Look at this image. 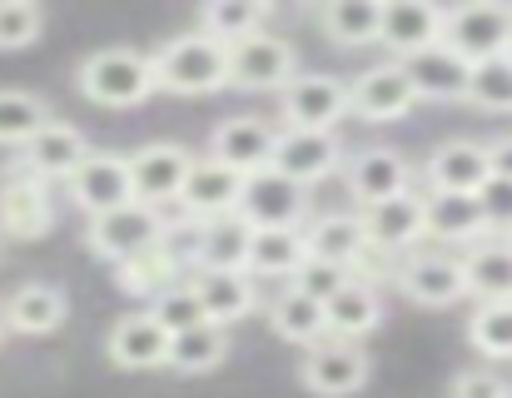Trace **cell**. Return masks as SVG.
Masks as SVG:
<instances>
[{
    "label": "cell",
    "instance_id": "1",
    "mask_svg": "<svg viewBox=\"0 0 512 398\" xmlns=\"http://www.w3.org/2000/svg\"><path fill=\"white\" fill-rule=\"evenodd\" d=\"M150 60H155L160 90H170V95H214L229 85V45H219L204 30L174 35Z\"/></svg>",
    "mask_w": 512,
    "mask_h": 398
},
{
    "label": "cell",
    "instance_id": "2",
    "mask_svg": "<svg viewBox=\"0 0 512 398\" xmlns=\"http://www.w3.org/2000/svg\"><path fill=\"white\" fill-rule=\"evenodd\" d=\"M80 90L105 105V110H130V105H145L160 80H155V60L130 50V45H110V50H95L80 60Z\"/></svg>",
    "mask_w": 512,
    "mask_h": 398
},
{
    "label": "cell",
    "instance_id": "3",
    "mask_svg": "<svg viewBox=\"0 0 512 398\" xmlns=\"http://www.w3.org/2000/svg\"><path fill=\"white\" fill-rule=\"evenodd\" d=\"M165 239H170L165 209H155V204H145V199H130V204H120V209L90 219V229H85V244H90L100 259H110L115 269H120L125 259H135V254L165 244Z\"/></svg>",
    "mask_w": 512,
    "mask_h": 398
},
{
    "label": "cell",
    "instance_id": "4",
    "mask_svg": "<svg viewBox=\"0 0 512 398\" xmlns=\"http://www.w3.org/2000/svg\"><path fill=\"white\" fill-rule=\"evenodd\" d=\"M443 45L473 65L512 55V5H453L443 20Z\"/></svg>",
    "mask_w": 512,
    "mask_h": 398
},
{
    "label": "cell",
    "instance_id": "5",
    "mask_svg": "<svg viewBox=\"0 0 512 398\" xmlns=\"http://www.w3.org/2000/svg\"><path fill=\"white\" fill-rule=\"evenodd\" d=\"M299 55H294V45L284 40V35H249V40H239V45H229V85H239V90H289L299 75Z\"/></svg>",
    "mask_w": 512,
    "mask_h": 398
},
{
    "label": "cell",
    "instance_id": "6",
    "mask_svg": "<svg viewBox=\"0 0 512 398\" xmlns=\"http://www.w3.org/2000/svg\"><path fill=\"white\" fill-rule=\"evenodd\" d=\"M274 150H279V130L259 115H229L214 125L209 135V160L239 170V175H259L274 170Z\"/></svg>",
    "mask_w": 512,
    "mask_h": 398
},
{
    "label": "cell",
    "instance_id": "7",
    "mask_svg": "<svg viewBox=\"0 0 512 398\" xmlns=\"http://www.w3.org/2000/svg\"><path fill=\"white\" fill-rule=\"evenodd\" d=\"M65 190L70 199L90 214V219H100V214H110V209H120V204H130L135 199V180H130V155H115V150H90V160L65 180Z\"/></svg>",
    "mask_w": 512,
    "mask_h": 398
},
{
    "label": "cell",
    "instance_id": "8",
    "mask_svg": "<svg viewBox=\"0 0 512 398\" xmlns=\"http://www.w3.org/2000/svg\"><path fill=\"white\" fill-rule=\"evenodd\" d=\"M413 304H423V309H448V304H458V299H468L473 289H468V269H463V259L458 254H413V259H403L398 264V279H393Z\"/></svg>",
    "mask_w": 512,
    "mask_h": 398
},
{
    "label": "cell",
    "instance_id": "9",
    "mask_svg": "<svg viewBox=\"0 0 512 398\" xmlns=\"http://www.w3.org/2000/svg\"><path fill=\"white\" fill-rule=\"evenodd\" d=\"M299 384L319 398H348L368 384V354L358 344H343V339H329V344H314L304 359H299Z\"/></svg>",
    "mask_w": 512,
    "mask_h": 398
},
{
    "label": "cell",
    "instance_id": "10",
    "mask_svg": "<svg viewBox=\"0 0 512 398\" xmlns=\"http://www.w3.org/2000/svg\"><path fill=\"white\" fill-rule=\"evenodd\" d=\"M174 349V334L155 319V309H140V314H125L115 319L110 339H105V354L115 369H130V374H145V369H165Z\"/></svg>",
    "mask_w": 512,
    "mask_h": 398
},
{
    "label": "cell",
    "instance_id": "11",
    "mask_svg": "<svg viewBox=\"0 0 512 398\" xmlns=\"http://www.w3.org/2000/svg\"><path fill=\"white\" fill-rule=\"evenodd\" d=\"M348 110L353 100L339 75H299L279 95V115L289 120V130H334Z\"/></svg>",
    "mask_w": 512,
    "mask_h": 398
},
{
    "label": "cell",
    "instance_id": "12",
    "mask_svg": "<svg viewBox=\"0 0 512 398\" xmlns=\"http://www.w3.org/2000/svg\"><path fill=\"white\" fill-rule=\"evenodd\" d=\"M55 224V199H50V185L35 180L25 165L10 175H0V234L10 239H40L50 234Z\"/></svg>",
    "mask_w": 512,
    "mask_h": 398
},
{
    "label": "cell",
    "instance_id": "13",
    "mask_svg": "<svg viewBox=\"0 0 512 398\" xmlns=\"http://www.w3.org/2000/svg\"><path fill=\"white\" fill-rule=\"evenodd\" d=\"M189 175H194V155H189L184 145H170V140H160V145H140V150L130 155L135 199H145V204H155V209H165L170 199L184 195Z\"/></svg>",
    "mask_w": 512,
    "mask_h": 398
},
{
    "label": "cell",
    "instance_id": "14",
    "mask_svg": "<svg viewBox=\"0 0 512 398\" xmlns=\"http://www.w3.org/2000/svg\"><path fill=\"white\" fill-rule=\"evenodd\" d=\"M348 100H353V115H358V120L388 125V120H403V115L418 105V90H413L408 70H403L398 60H388V65L363 70V75L348 85Z\"/></svg>",
    "mask_w": 512,
    "mask_h": 398
},
{
    "label": "cell",
    "instance_id": "15",
    "mask_svg": "<svg viewBox=\"0 0 512 398\" xmlns=\"http://www.w3.org/2000/svg\"><path fill=\"white\" fill-rule=\"evenodd\" d=\"M239 214L254 229H299L304 214H309V190L294 185L279 170H259V175H249V190H244V209Z\"/></svg>",
    "mask_w": 512,
    "mask_h": 398
},
{
    "label": "cell",
    "instance_id": "16",
    "mask_svg": "<svg viewBox=\"0 0 512 398\" xmlns=\"http://www.w3.org/2000/svg\"><path fill=\"white\" fill-rule=\"evenodd\" d=\"M343 185H348V195L368 209V204H378V199L408 195V190H413V170H408V160H403L398 150L373 145V150H358V155L343 160Z\"/></svg>",
    "mask_w": 512,
    "mask_h": 398
},
{
    "label": "cell",
    "instance_id": "17",
    "mask_svg": "<svg viewBox=\"0 0 512 398\" xmlns=\"http://www.w3.org/2000/svg\"><path fill=\"white\" fill-rule=\"evenodd\" d=\"M343 165V145L334 130H279V150H274V170L289 175L294 185H314L324 175H334Z\"/></svg>",
    "mask_w": 512,
    "mask_h": 398
},
{
    "label": "cell",
    "instance_id": "18",
    "mask_svg": "<svg viewBox=\"0 0 512 398\" xmlns=\"http://www.w3.org/2000/svg\"><path fill=\"white\" fill-rule=\"evenodd\" d=\"M493 180V155L478 140H443L428 155V190L433 195H483Z\"/></svg>",
    "mask_w": 512,
    "mask_h": 398
},
{
    "label": "cell",
    "instance_id": "19",
    "mask_svg": "<svg viewBox=\"0 0 512 398\" xmlns=\"http://www.w3.org/2000/svg\"><path fill=\"white\" fill-rule=\"evenodd\" d=\"M443 20H448V10L433 0H388L378 45H388L398 60H413V55L443 45Z\"/></svg>",
    "mask_w": 512,
    "mask_h": 398
},
{
    "label": "cell",
    "instance_id": "20",
    "mask_svg": "<svg viewBox=\"0 0 512 398\" xmlns=\"http://www.w3.org/2000/svg\"><path fill=\"white\" fill-rule=\"evenodd\" d=\"M363 214V229H368V244L398 254V249H413L423 234H428V195H393V199H378Z\"/></svg>",
    "mask_w": 512,
    "mask_h": 398
},
{
    "label": "cell",
    "instance_id": "21",
    "mask_svg": "<svg viewBox=\"0 0 512 398\" xmlns=\"http://www.w3.org/2000/svg\"><path fill=\"white\" fill-rule=\"evenodd\" d=\"M244 190H249V175L219 165V160H194V175L184 185L179 204L194 214V219H224V214H239L244 209Z\"/></svg>",
    "mask_w": 512,
    "mask_h": 398
},
{
    "label": "cell",
    "instance_id": "22",
    "mask_svg": "<svg viewBox=\"0 0 512 398\" xmlns=\"http://www.w3.org/2000/svg\"><path fill=\"white\" fill-rule=\"evenodd\" d=\"M398 65L408 70L418 100H468V90H473V60H463L453 45H433Z\"/></svg>",
    "mask_w": 512,
    "mask_h": 398
},
{
    "label": "cell",
    "instance_id": "23",
    "mask_svg": "<svg viewBox=\"0 0 512 398\" xmlns=\"http://www.w3.org/2000/svg\"><path fill=\"white\" fill-rule=\"evenodd\" d=\"M90 160V145H85V135L75 130V125H65V120H50L25 150H20V165L35 175V180H70L80 165Z\"/></svg>",
    "mask_w": 512,
    "mask_h": 398
},
{
    "label": "cell",
    "instance_id": "24",
    "mask_svg": "<svg viewBox=\"0 0 512 398\" xmlns=\"http://www.w3.org/2000/svg\"><path fill=\"white\" fill-rule=\"evenodd\" d=\"M493 229H488V214H483V199L478 195H433L428 190V239L438 244H483Z\"/></svg>",
    "mask_w": 512,
    "mask_h": 398
},
{
    "label": "cell",
    "instance_id": "25",
    "mask_svg": "<svg viewBox=\"0 0 512 398\" xmlns=\"http://www.w3.org/2000/svg\"><path fill=\"white\" fill-rule=\"evenodd\" d=\"M179 279H184V259H179V249H174L170 239L155 244V249H145V254H135V259H125L115 269V289L130 294V299H160Z\"/></svg>",
    "mask_w": 512,
    "mask_h": 398
},
{
    "label": "cell",
    "instance_id": "26",
    "mask_svg": "<svg viewBox=\"0 0 512 398\" xmlns=\"http://www.w3.org/2000/svg\"><path fill=\"white\" fill-rule=\"evenodd\" d=\"M309 259H314V249H309L304 229H254V239H249V274H259V279L294 284V274Z\"/></svg>",
    "mask_w": 512,
    "mask_h": 398
},
{
    "label": "cell",
    "instance_id": "27",
    "mask_svg": "<svg viewBox=\"0 0 512 398\" xmlns=\"http://www.w3.org/2000/svg\"><path fill=\"white\" fill-rule=\"evenodd\" d=\"M194 289L204 299L209 324H219V329L239 324L254 309V274L249 269H199L194 274Z\"/></svg>",
    "mask_w": 512,
    "mask_h": 398
},
{
    "label": "cell",
    "instance_id": "28",
    "mask_svg": "<svg viewBox=\"0 0 512 398\" xmlns=\"http://www.w3.org/2000/svg\"><path fill=\"white\" fill-rule=\"evenodd\" d=\"M70 314V299L60 284H20L10 299H5V329L15 334H55Z\"/></svg>",
    "mask_w": 512,
    "mask_h": 398
},
{
    "label": "cell",
    "instance_id": "29",
    "mask_svg": "<svg viewBox=\"0 0 512 398\" xmlns=\"http://www.w3.org/2000/svg\"><path fill=\"white\" fill-rule=\"evenodd\" d=\"M249 239H254V224L244 214H224V219L199 224L194 269H249Z\"/></svg>",
    "mask_w": 512,
    "mask_h": 398
},
{
    "label": "cell",
    "instance_id": "30",
    "mask_svg": "<svg viewBox=\"0 0 512 398\" xmlns=\"http://www.w3.org/2000/svg\"><path fill=\"white\" fill-rule=\"evenodd\" d=\"M309 249L314 259H329L339 269H353L368 249V229H363V214H348V209H334V214H319L309 229Z\"/></svg>",
    "mask_w": 512,
    "mask_h": 398
},
{
    "label": "cell",
    "instance_id": "31",
    "mask_svg": "<svg viewBox=\"0 0 512 398\" xmlns=\"http://www.w3.org/2000/svg\"><path fill=\"white\" fill-rule=\"evenodd\" d=\"M463 269H468V289L478 294V304L512 299V239L508 234H488L483 244H473L463 254Z\"/></svg>",
    "mask_w": 512,
    "mask_h": 398
},
{
    "label": "cell",
    "instance_id": "32",
    "mask_svg": "<svg viewBox=\"0 0 512 398\" xmlns=\"http://www.w3.org/2000/svg\"><path fill=\"white\" fill-rule=\"evenodd\" d=\"M269 324H274V334H279L284 344L314 349V344H324V334H329V309H324L319 299H309L304 289L289 284V289L269 304Z\"/></svg>",
    "mask_w": 512,
    "mask_h": 398
},
{
    "label": "cell",
    "instance_id": "33",
    "mask_svg": "<svg viewBox=\"0 0 512 398\" xmlns=\"http://www.w3.org/2000/svg\"><path fill=\"white\" fill-rule=\"evenodd\" d=\"M324 309H329V334L343 339V344H358V339H363V334H373V329H378V319H383L378 289H373L368 279H348Z\"/></svg>",
    "mask_w": 512,
    "mask_h": 398
},
{
    "label": "cell",
    "instance_id": "34",
    "mask_svg": "<svg viewBox=\"0 0 512 398\" xmlns=\"http://www.w3.org/2000/svg\"><path fill=\"white\" fill-rule=\"evenodd\" d=\"M264 20H269L264 0H209L199 10V30L214 35L219 45H239L249 35H264Z\"/></svg>",
    "mask_w": 512,
    "mask_h": 398
},
{
    "label": "cell",
    "instance_id": "35",
    "mask_svg": "<svg viewBox=\"0 0 512 398\" xmlns=\"http://www.w3.org/2000/svg\"><path fill=\"white\" fill-rule=\"evenodd\" d=\"M383 0H334L324 5V30L339 45H378L383 40Z\"/></svg>",
    "mask_w": 512,
    "mask_h": 398
},
{
    "label": "cell",
    "instance_id": "36",
    "mask_svg": "<svg viewBox=\"0 0 512 398\" xmlns=\"http://www.w3.org/2000/svg\"><path fill=\"white\" fill-rule=\"evenodd\" d=\"M224 359H229V334L219 324H199L189 334H174V349H170L174 374H209Z\"/></svg>",
    "mask_w": 512,
    "mask_h": 398
},
{
    "label": "cell",
    "instance_id": "37",
    "mask_svg": "<svg viewBox=\"0 0 512 398\" xmlns=\"http://www.w3.org/2000/svg\"><path fill=\"white\" fill-rule=\"evenodd\" d=\"M468 344L483 359H512V299H493V304H478L473 309Z\"/></svg>",
    "mask_w": 512,
    "mask_h": 398
},
{
    "label": "cell",
    "instance_id": "38",
    "mask_svg": "<svg viewBox=\"0 0 512 398\" xmlns=\"http://www.w3.org/2000/svg\"><path fill=\"white\" fill-rule=\"evenodd\" d=\"M50 125V110L25 90H0V145H30Z\"/></svg>",
    "mask_w": 512,
    "mask_h": 398
},
{
    "label": "cell",
    "instance_id": "39",
    "mask_svg": "<svg viewBox=\"0 0 512 398\" xmlns=\"http://www.w3.org/2000/svg\"><path fill=\"white\" fill-rule=\"evenodd\" d=\"M155 319H160L170 334H189V329L209 324V314H204V299H199L194 279H179L174 289H165V294L155 299Z\"/></svg>",
    "mask_w": 512,
    "mask_h": 398
},
{
    "label": "cell",
    "instance_id": "40",
    "mask_svg": "<svg viewBox=\"0 0 512 398\" xmlns=\"http://www.w3.org/2000/svg\"><path fill=\"white\" fill-rule=\"evenodd\" d=\"M468 100H473L478 110L512 115V55L488 60V65H473V90H468Z\"/></svg>",
    "mask_w": 512,
    "mask_h": 398
},
{
    "label": "cell",
    "instance_id": "41",
    "mask_svg": "<svg viewBox=\"0 0 512 398\" xmlns=\"http://www.w3.org/2000/svg\"><path fill=\"white\" fill-rule=\"evenodd\" d=\"M45 10L35 0H0V50H25L40 40Z\"/></svg>",
    "mask_w": 512,
    "mask_h": 398
},
{
    "label": "cell",
    "instance_id": "42",
    "mask_svg": "<svg viewBox=\"0 0 512 398\" xmlns=\"http://www.w3.org/2000/svg\"><path fill=\"white\" fill-rule=\"evenodd\" d=\"M348 279H353V274H348V269H339V264H329V259H309V264H304V269L294 274V289H304L309 299L329 304V299L339 294Z\"/></svg>",
    "mask_w": 512,
    "mask_h": 398
},
{
    "label": "cell",
    "instance_id": "43",
    "mask_svg": "<svg viewBox=\"0 0 512 398\" xmlns=\"http://www.w3.org/2000/svg\"><path fill=\"white\" fill-rule=\"evenodd\" d=\"M483 214H488V229L493 234H508L512 239V180H503V175H493L488 185H483Z\"/></svg>",
    "mask_w": 512,
    "mask_h": 398
},
{
    "label": "cell",
    "instance_id": "44",
    "mask_svg": "<svg viewBox=\"0 0 512 398\" xmlns=\"http://www.w3.org/2000/svg\"><path fill=\"white\" fill-rule=\"evenodd\" d=\"M453 398H512L508 379L493 374V369H463L453 379Z\"/></svg>",
    "mask_w": 512,
    "mask_h": 398
},
{
    "label": "cell",
    "instance_id": "45",
    "mask_svg": "<svg viewBox=\"0 0 512 398\" xmlns=\"http://www.w3.org/2000/svg\"><path fill=\"white\" fill-rule=\"evenodd\" d=\"M488 155H493V175L512 180V135H498V140L488 145Z\"/></svg>",
    "mask_w": 512,
    "mask_h": 398
},
{
    "label": "cell",
    "instance_id": "46",
    "mask_svg": "<svg viewBox=\"0 0 512 398\" xmlns=\"http://www.w3.org/2000/svg\"><path fill=\"white\" fill-rule=\"evenodd\" d=\"M0 334H5V319H0Z\"/></svg>",
    "mask_w": 512,
    "mask_h": 398
}]
</instances>
